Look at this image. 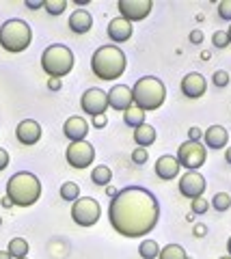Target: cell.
<instances>
[{"instance_id":"obj_1","label":"cell","mask_w":231,"mask_h":259,"mask_svg":"<svg viewBox=\"0 0 231 259\" xmlns=\"http://www.w3.org/2000/svg\"><path fill=\"white\" fill-rule=\"evenodd\" d=\"M160 218V203L149 190L127 186L119 190L108 205V221L117 233L125 238H143L156 229Z\"/></svg>"},{"instance_id":"obj_2","label":"cell","mask_w":231,"mask_h":259,"mask_svg":"<svg viewBox=\"0 0 231 259\" xmlns=\"http://www.w3.org/2000/svg\"><path fill=\"white\" fill-rule=\"evenodd\" d=\"M7 197H9L13 205L30 207L41 197V182H39V177L35 173L20 171L11 175V180L7 182Z\"/></svg>"},{"instance_id":"obj_3","label":"cell","mask_w":231,"mask_h":259,"mask_svg":"<svg viewBox=\"0 0 231 259\" xmlns=\"http://www.w3.org/2000/svg\"><path fill=\"white\" fill-rule=\"evenodd\" d=\"M127 67L125 52L119 50L117 46H102L93 52L91 69L100 80H117L123 76Z\"/></svg>"},{"instance_id":"obj_4","label":"cell","mask_w":231,"mask_h":259,"mask_svg":"<svg viewBox=\"0 0 231 259\" xmlns=\"http://www.w3.org/2000/svg\"><path fill=\"white\" fill-rule=\"evenodd\" d=\"M132 97H134V106H138L141 110H145V112L158 110L166 100V87L156 76L138 78L136 84L132 87Z\"/></svg>"},{"instance_id":"obj_5","label":"cell","mask_w":231,"mask_h":259,"mask_svg":"<svg viewBox=\"0 0 231 259\" xmlns=\"http://www.w3.org/2000/svg\"><path fill=\"white\" fill-rule=\"evenodd\" d=\"M74 52L69 50L67 46L63 44H52L48 46L43 54H41V69L45 71L50 78L61 80L63 76H67L71 69H74Z\"/></svg>"},{"instance_id":"obj_6","label":"cell","mask_w":231,"mask_h":259,"mask_svg":"<svg viewBox=\"0 0 231 259\" xmlns=\"http://www.w3.org/2000/svg\"><path fill=\"white\" fill-rule=\"evenodd\" d=\"M33 41V30L24 20H7L3 26H0V46L5 48L7 52L18 54L24 52Z\"/></svg>"},{"instance_id":"obj_7","label":"cell","mask_w":231,"mask_h":259,"mask_svg":"<svg viewBox=\"0 0 231 259\" xmlns=\"http://www.w3.org/2000/svg\"><path fill=\"white\" fill-rule=\"evenodd\" d=\"M100 216H102V207L93 197H80L71 205V218L80 227H93L100 221Z\"/></svg>"},{"instance_id":"obj_8","label":"cell","mask_w":231,"mask_h":259,"mask_svg":"<svg viewBox=\"0 0 231 259\" xmlns=\"http://www.w3.org/2000/svg\"><path fill=\"white\" fill-rule=\"evenodd\" d=\"M175 158H177L179 166L188 168V171H197V168H201L205 164V160H208V149H205L201 143L186 141V143L179 145L177 156Z\"/></svg>"},{"instance_id":"obj_9","label":"cell","mask_w":231,"mask_h":259,"mask_svg":"<svg viewBox=\"0 0 231 259\" xmlns=\"http://www.w3.org/2000/svg\"><path fill=\"white\" fill-rule=\"evenodd\" d=\"M65 160L69 166L74 168H89L95 160V149L89 141H76V143H69V147L65 151Z\"/></svg>"},{"instance_id":"obj_10","label":"cell","mask_w":231,"mask_h":259,"mask_svg":"<svg viewBox=\"0 0 231 259\" xmlns=\"http://www.w3.org/2000/svg\"><path fill=\"white\" fill-rule=\"evenodd\" d=\"M117 9L127 22H143L154 9V3L151 0H119Z\"/></svg>"},{"instance_id":"obj_11","label":"cell","mask_w":231,"mask_h":259,"mask_svg":"<svg viewBox=\"0 0 231 259\" xmlns=\"http://www.w3.org/2000/svg\"><path fill=\"white\" fill-rule=\"evenodd\" d=\"M80 106L91 117L104 115L108 108V93H104L102 89H86L80 97Z\"/></svg>"},{"instance_id":"obj_12","label":"cell","mask_w":231,"mask_h":259,"mask_svg":"<svg viewBox=\"0 0 231 259\" xmlns=\"http://www.w3.org/2000/svg\"><path fill=\"white\" fill-rule=\"evenodd\" d=\"M205 188H208V184H205V177L197 171H188L179 177V192L181 197H186L190 201H195L199 197H203Z\"/></svg>"},{"instance_id":"obj_13","label":"cell","mask_w":231,"mask_h":259,"mask_svg":"<svg viewBox=\"0 0 231 259\" xmlns=\"http://www.w3.org/2000/svg\"><path fill=\"white\" fill-rule=\"evenodd\" d=\"M181 93L190 100H199V97H203L205 91H208V80H205L199 71H190L181 78Z\"/></svg>"},{"instance_id":"obj_14","label":"cell","mask_w":231,"mask_h":259,"mask_svg":"<svg viewBox=\"0 0 231 259\" xmlns=\"http://www.w3.org/2000/svg\"><path fill=\"white\" fill-rule=\"evenodd\" d=\"M108 106L115 108L119 112H125L130 106H134V97H132V89L125 84H115L108 91Z\"/></svg>"},{"instance_id":"obj_15","label":"cell","mask_w":231,"mask_h":259,"mask_svg":"<svg viewBox=\"0 0 231 259\" xmlns=\"http://www.w3.org/2000/svg\"><path fill=\"white\" fill-rule=\"evenodd\" d=\"M15 136H18V141L22 145H35L41 139V125L35 119H24L15 127Z\"/></svg>"},{"instance_id":"obj_16","label":"cell","mask_w":231,"mask_h":259,"mask_svg":"<svg viewBox=\"0 0 231 259\" xmlns=\"http://www.w3.org/2000/svg\"><path fill=\"white\" fill-rule=\"evenodd\" d=\"M63 134H65L71 143L84 141L86 134H89V123H86L84 117L74 115V117H69V119L65 121V125H63Z\"/></svg>"},{"instance_id":"obj_17","label":"cell","mask_w":231,"mask_h":259,"mask_svg":"<svg viewBox=\"0 0 231 259\" xmlns=\"http://www.w3.org/2000/svg\"><path fill=\"white\" fill-rule=\"evenodd\" d=\"M203 143L208 149H214V151L222 149V147H227V143H229V132L222 125H210L203 132Z\"/></svg>"},{"instance_id":"obj_18","label":"cell","mask_w":231,"mask_h":259,"mask_svg":"<svg viewBox=\"0 0 231 259\" xmlns=\"http://www.w3.org/2000/svg\"><path fill=\"white\" fill-rule=\"evenodd\" d=\"M132 22H127L123 18H115V20H110L108 22V37L113 39L115 44H125L127 39L132 37Z\"/></svg>"},{"instance_id":"obj_19","label":"cell","mask_w":231,"mask_h":259,"mask_svg":"<svg viewBox=\"0 0 231 259\" xmlns=\"http://www.w3.org/2000/svg\"><path fill=\"white\" fill-rule=\"evenodd\" d=\"M179 162L175 156H160L156 160V175L160 177V180H175V177L179 175Z\"/></svg>"},{"instance_id":"obj_20","label":"cell","mask_w":231,"mask_h":259,"mask_svg":"<svg viewBox=\"0 0 231 259\" xmlns=\"http://www.w3.org/2000/svg\"><path fill=\"white\" fill-rule=\"evenodd\" d=\"M93 26V18L89 11L84 9H78L69 15V28L71 32H76V35H84V32H89Z\"/></svg>"},{"instance_id":"obj_21","label":"cell","mask_w":231,"mask_h":259,"mask_svg":"<svg viewBox=\"0 0 231 259\" xmlns=\"http://www.w3.org/2000/svg\"><path fill=\"white\" fill-rule=\"evenodd\" d=\"M134 143L138 145L141 149H147L149 145L156 143V127L149 123H143L141 127L134 130Z\"/></svg>"},{"instance_id":"obj_22","label":"cell","mask_w":231,"mask_h":259,"mask_svg":"<svg viewBox=\"0 0 231 259\" xmlns=\"http://www.w3.org/2000/svg\"><path fill=\"white\" fill-rule=\"evenodd\" d=\"M123 121H125V125L136 130V127H141L143 123H145V110H141L138 106H130L123 112Z\"/></svg>"},{"instance_id":"obj_23","label":"cell","mask_w":231,"mask_h":259,"mask_svg":"<svg viewBox=\"0 0 231 259\" xmlns=\"http://www.w3.org/2000/svg\"><path fill=\"white\" fill-rule=\"evenodd\" d=\"M28 242L24 238H13L9 242V248H7V253H9L13 259H22V257H28Z\"/></svg>"},{"instance_id":"obj_24","label":"cell","mask_w":231,"mask_h":259,"mask_svg":"<svg viewBox=\"0 0 231 259\" xmlns=\"http://www.w3.org/2000/svg\"><path fill=\"white\" fill-rule=\"evenodd\" d=\"M110 180H113V171H110L108 166H104V164L95 166L93 171H91V182L95 186H108Z\"/></svg>"},{"instance_id":"obj_25","label":"cell","mask_w":231,"mask_h":259,"mask_svg":"<svg viewBox=\"0 0 231 259\" xmlns=\"http://www.w3.org/2000/svg\"><path fill=\"white\" fill-rule=\"evenodd\" d=\"M138 255L143 259H158L160 255V244L156 240H143L138 244Z\"/></svg>"},{"instance_id":"obj_26","label":"cell","mask_w":231,"mask_h":259,"mask_svg":"<svg viewBox=\"0 0 231 259\" xmlns=\"http://www.w3.org/2000/svg\"><path fill=\"white\" fill-rule=\"evenodd\" d=\"M61 199L69 201V203L78 201V199H80V186H78L76 182H65L61 186Z\"/></svg>"},{"instance_id":"obj_27","label":"cell","mask_w":231,"mask_h":259,"mask_svg":"<svg viewBox=\"0 0 231 259\" xmlns=\"http://www.w3.org/2000/svg\"><path fill=\"white\" fill-rule=\"evenodd\" d=\"M160 259H188L184 246L179 244H166L164 248H160Z\"/></svg>"},{"instance_id":"obj_28","label":"cell","mask_w":231,"mask_h":259,"mask_svg":"<svg viewBox=\"0 0 231 259\" xmlns=\"http://www.w3.org/2000/svg\"><path fill=\"white\" fill-rule=\"evenodd\" d=\"M212 207L216 209V212H227V209L231 207V197L227 192H216L212 197Z\"/></svg>"},{"instance_id":"obj_29","label":"cell","mask_w":231,"mask_h":259,"mask_svg":"<svg viewBox=\"0 0 231 259\" xmlns=\"http://www.w3.org/2000/svg\"><path fill=\"white\" fill-rule=\"evenodd\" d=\"M43 9L50 13V15H61L63 11L67 9V0H45Z\"/></svg>"},{"instance_id":"obj_30","label":"cell","mask_w":231,"mask_h":259,"mask_svg":"<svg viewBox=\"0 0 231 259\" xmlns=\"http://www.w3.org/2000/svg\"><path fill=\"white\" fill-rule=\"evenodd\" d=\"M212 84L214 87H218V89H225L227 84H229V71H225V69H216L212 74Z\"/></svg>"},{"instance_id":"obj_31","label":"cell","mask_w":231,"mask_h":259,"mask_svg":"<svg viewBox=\"0 0 231 259\" xmlns=\"http://www.w3.org/2000/svg\"><path fill=\"white\" fill-rule=\"evenodd\" d=\"M212 44L214 48H218V50H222V48L229 46V37H227V30H216L212 35Z\"/></svg>"},{"instance_id":"obj_32","label":"cell","mask_w":231,"mask_h":259,"mask_svg":"<svg viewBox=\"0 0 231 259\" xmlns=\"http://www.w3.org/2000/svg\"><path fill=\"white\" fill-rule=\"evenodd\" d=\"M218 18L231 22V0H220L218 3Z\"/></svg>"},{"instance_id":"obj_33","label":"cell","mask_w":231,"mask_h":259,"mask_svg":"<svg viewBox=\"0 0 231 259\" xmlns=\"http://www.w3.org/2000/svg\"><path fill=\"white\" fill-rule=\"evenodd\" d=\"M208 209H210V203H208V201H205L203 197H199V199L193 201V212H195V214H205Z\"/></svg>"},{"instance_id":"obj_34","label":"cell","mask_w":231,"mask_h":259,"mask_svg":"<svg viewBox=\"0 0 231 259\" xmlns=\"http://www.w3.org/2000/svg\"><path fill=\"white\" fill-rule=\"evenodd\" d=\"M132 162H134V164H145V162H147V151L136 147L132 151Z\"/></svg>"},{"instance_id":"obj_35","label":"cell","mask_w":231,"mask_h":259,"mask_svg":"<svg viewBox=\"0 0 231 259\" xmlns=\"http://www.w3.org/2000/svg\"><path fill=\"white\" fill-rule=\"evenodd\" d=\"M201 139H203V132H201V130H199L197 125L188 130V141H195V143H199Z\"/></svg>"},{"instance_id":"obj_36","label":"cell","mask_w":231,"mask_h":259,"mask_svg":"<svg viewBox=\"0 0 231 259\" xmlns=\"http://www.w3.org/2000/svg\"><path fill=\"white\" fill-rule=\"evenodd\" d=\"M7 166H9V153L0 147V171H5Z\"/></svg>"},{"instance_id":"obj_37","label":"cell","mask_w":231,"mask_h":259,"mask_svg":"<svg viewBox=\"0 0 231 259\" xmlns=\"http://www.w3.org/2000/svg\"><path fill=\"white\" fill-rule=\"evenodd\" d=\"M190 41H193V44H201L203 41V32L201 30H193V32H190Z\"/></svg>"},{"instance_id":"obj_38","label":"cell","mask_w":231,"mask_h":259,"mask_svg":"<svg viewBox=\"0 0 231 259\" xmlns=\"http://www.w3.org/2000/svg\"><path fill=\"white\" fill-rule=\"evenodd\" d=\"M104 125H106V117H104V115H100V117H93V127L102 130Z\"/></svg>"},{"instance_id":"obj_39","label":"cell","mask_w":231,"mask_h":259,"mask_svg":"<svg viewBox=\"0 0 231 259\" xmlns=\"http://www.w3.org/2000/svg\"><path fill=\"white\" fill-rule=\"evenodd\" d=\"M45 0H26V7L28 9H41Z\"/></svg>"},{"instance_id":"obj_40","label":"cell","mask_w":231,"mask_h":259,"mask_svg":"<svg viewBox=\"0 0 231 259\" xmlns=\"http://www.w3.org/2000/svg\"><path fill=\"white\" fill-rule=\"evenodd\" d=\"M205 231H208V227L205 225H197L195 227V236H205Z\"/></svg>"},{"instance_id":"obj_41","label":"cell","mask_w":231,"mask_h":259,"mask_svg":"<svg viewBox=\"0 0 231 259\" xmlns=\"http://www.w3.org/2000/svg\"><path fill=\"white\" fill-rule=\"evenodd\" d=\"M50 89H52V91H59V89H61V80L50 78Z\"/></svg>"},{"instance_id":"obj_42","label":"cell","mask_w":231,"mask_h":259,"mask_svg":"<svg viewBox=\"0 0 231 259\" xmlns=\"http://www.w3.org/2000/svg\"><path fill=\"white\" fill-rule=\"evenodd\" d=\"M225 160H227V164H231V145L225 149Z\"/></svg>"},{"instance_id":"obj_43","label":"cell","mask_w":231,"mask_h":259,"mask_svg":"<svg viewBox=\"0 0 231 259\" xmlns=\"http://www.w3.org/2000/svg\"><path fill=\"white\" fill-rule=\"evenodd\" d=\"M0 259H13V257L7 253V250H0Z\"/></svg>"},{"instance_id":"obj_44","label":"cell","mask_w":231,"mask_h":259,"mask_svg":"<svg viewBox=\"0 0 231 259\" xmlns=\"http://www.w3.org/2000/svg\"><path fill=\"white\" fill-rule=\"evenodd\" d=\"M74 3H76L78 7H84V5H89V3H91V0H74Z\"/></svg>"},{"instance_id":"obj_45","label":"cell","mask_w":231,"mask_h":259,"mask_svg":"<svg viewBox=\"0 0 231 259\" xmlns=\"http://www.w3.org/2000/svg\"><path fill=\"white\" fill-rule=\"evenodd\" d=\"M3 205H5V207H13V203L9 201V197H5V199H3Z\"/></svg>"},{"instance_id":"obj_46","label":"cell","mask_w":231,"mask_h":259,"mask_svg":"<svg viewBox=\"0 0 231 259\" xmlns=\"http://www.w3.org/2000/svg\"><path fill=\"white\" fill-rule=\"evenodd\" d=\"M119 190H115V188H110V186H108V190H106V194H110V197H115V194H117Z\"/></svg>"},{"instance_id":"obj_47","label":"cell","mask_w":231,"mask_h":259,"mask_svg":"<svg viewBox=\"0 0 231 259\" xmlns=\"http://www.w3.org/2000/svg\"><path fill=\"white\" fill-rule=\"evenodd\" d=\"M227 253H229V257H231V238L227 240Z\"/></svg>"},{"instance_id":"obj_48","label":"cell","mask_w":231,"mask_h":259,"mask_svg":"<svg viewBox=\"0 0 231 259\" xmlns=\"http://www.w3.org/2000/svg\"><path fill=\"white\" fill-rule=\"evenodd\" d=\"M227 37H229V44H231V26H229V30H227Z\"/></svg>"},{"instance_id":"obj_49","label":"cell","mask_w":231,"mask_h":259,"mask_svg":"<svg viewBox=\"0 0 231 259\" xmlns=\"http://www.w3.org/2000/svg\"><path fill=\"white\" fill-rule=\"evenodd\" d=\"M218 259H231V257H229V255H222V257H218Z\"/></svg>"},{"instance_id":"obj_50","label":"cell","mask_w":231,"mask_h":259,"mask_svg":"<svg viewBox=\"0 0 231 259\" xmlns=\"http://www.w3.org/2000/svg\"><path fill=\"white\" fill-rule=\"evenodd\" d=\"M22 259H28V257H22Z\"/></svg>"}]
</instances>
